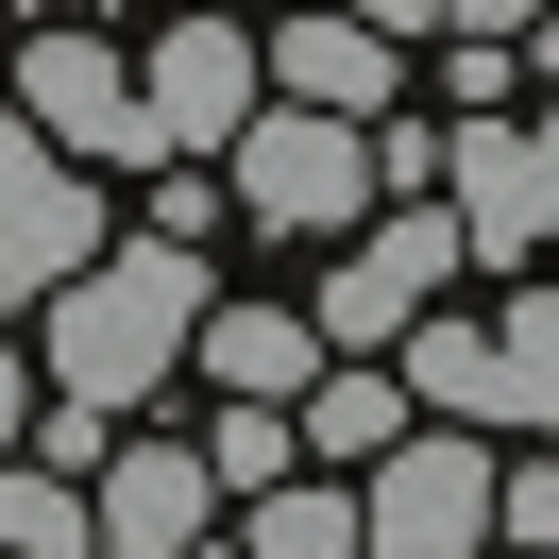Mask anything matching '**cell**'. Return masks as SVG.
Here are the masks:
<instances>
[{"label": "cell", "mask_w": 559, "mask_h": 559, "mask_svg": "<svg viewBox=\"0 0 559 559\" xmlns=\"http://www.w3.org/2000/svg\"><path fill=\"white\" fill-rule=\"evenodd\" d=\"M441 288H457V221H441V187H407V204H373L356 254L306 288V340H322V356H390L407 306H441Z\"/></svg>", "instance_id": "6"}, {"label": "cell", "mask_w": 559, "mask_h": 559, "mask_svg": "<svg viewBox=\"0 0 559 559\" xmlns=\"http://www.w3.org/2000/svg\"><path fill=\"white\" fill-rule=\"evenodd\" d=\"M407 407L475 424V441H543V407H559V306H543V272H509V306H407Z\"/></svg>", "instance_id": "2"}, {"label": "cell", "mask_w": 559, "mask_h": 559, "mask_svg": "<svg viewBox=\"0 0 559 559\" xmlns=\"http://www.w3.org/2000/svg\"><path fill=\"white\" fill-rule=\"evenodd\" d=\"M475 559H543V543H475Z\"/></svg>", "instance_id": "21"}, {"label": "cell", "mask_w": 559, "mask_h": 559, "mask_svg": "<svg viewBox=\"0 0 559 559\" xmlns=\"http://www.w3.org/2000/svg\"><path fill=\"white\" fill-rule=\"evenodd\" d=\"M35 17H69V0H35Z\"/></svg>", "instance_id": "22"}, {"label": "cell", "mask_w": 559, "mask_h": 559, "mask_svg": "<svg viewBox=\"0 0 559 559\" xmlns=\"http://www.w3.org/2000/svg\"><path fill=\"white\" fill-rule=\"evenodd\" d=\"M441 35H543V0H441Z\"/></svg>", "instance_id": "18"}, {"label": "cell", "mask_w": 559, "mask_h": 559, "mask_svg": "<svg viewBox=\"0 0 559 559\" xmlns=\"http://www.w3.org/2000/svg\"><path fill=\"white\" fill-rule=\"evenodd\" d=\"M390 69H407V35H373V17H272L254 35V85L322 119H390Z\"/></svg>", "instance_id": "11"}, {"label": "cell", "mask_w": 559, "mask_h": 559, "mask_svg": "<svg viewBox=\"0 0 559 559\" xmlns=\"http://www.w3.org/2000/svg\"><path fill=\"white\" fill-rule=\"evenodd\" d=\"M238 103H254V17H170V35L136 51L153 153H221V136H238Z\"/></svg>", "instance_id": "10"}, {"label": "cell", "mask_w": 559, "mask_h": 559, "mask_svg": "<svg viewBox=\"0 0 559 559\" xmlns=\"http://www.w3.org/2000/svg\"><path fill=\"white\" fill-rule=\"evenodd\" d=\"M17 424H35V356L0 340V457H17Z\"/></svg>", "instance_id": "19"}, {"label": "cell", "mask_w": 559, "mask_h": 559, "mask_svg": "<svg viewBox=\"0 0 559 559\" xmlns=\"http://www.w3.org/2000/svg\"><path fill=\"white\" fill-rule=\"evenodd\" d=\"M441 221H457V272H543V221H559L543 103H491V119L441 136Z\"/></svg>", "instance_id": "5"}, {"label": "cell", "mask_w": 559, "mask_h": 559, "mask_svg": "<svg viewBox=\"0 0 559 559\" xmlns=\"http://www.w3.org/2000/svg\"><path fill=\"white\" fill-rule=\"evenodd\" d=\"M187 457H204V491H272V475H306V441H288V407H254V390H221V424H204Z\"/></svg>", "instance_id": "15"}, {"label": "cell", "mask_w": 559, "mask_h": 559, "mask_svg": "<svg viewBox=\"0 0 559 559\" xmlns=\"http://www.w3.org/2000/svg\"><path fill=\"white\" fill-rule=\"evenodd\" d=\"M340 17H373V35H441V0H340Z\"/></svg>", "instance_id": "20"}, {"label": "cell", "mask_w": 559, "mask_h": 559, "mask_svg": "<svg viewBox=\"0 0 559 559\" xmlns=\"http://www.w3.org/2000/svg\"><path fill=\"white\" fill-rule=\"evenodd\" d=\"M356 136H373V204H407V187H441V136H424V119H356Z\"/></svg>", "instance_id": "17"}, {"label": "cell", "mask_w": 559, "mask_h": 559, "mask_svg": "<svg viewBox=\"0 0 559 559\" xmlns=\"http://www.w3.org/2000/svg\"><path fill=\"white\" fill-rule=\"evenodd\" d=\"M17 119H35L69 170H170L153 119H136V69H119L103 35H35V51H17Z\"/></svg>", "instance_id": "7"}, {"label": "cell", "mask_w": 559, "mask_h": 559, "mask_svg": "<svg viewBox=\"0 0 559 559\" xmlns=\"http://www.w3.org/2000/svg\"><path fill=\"white\" fill-rule=\"evenodd\" d=\"M525 85H543V35H441V103H457V119L525 103Z\"/></svg>", "instance_id": "16"}, {"label": "cell", "mask_w": 559, "mask_h": 559, "mask_svg": "<svg viewBox=\"0 0 559 559\" xmlns=\"http://www.w3.org/2000/svg\"><path fill=\"white\" fill-rule=\"evenodd\" d=\"M187 356H204L221 390H254V407H288V390L322 373V340H306V306H221V288H204V306H187Z\"/></svg>", "instance_id": "12"}, {"label": "cell", "mask_w": 559, "mask_h": 559, "mask_svg": "<svg viewBox=\"0 0 559 559\" xmlns=\"http://www.w3.org/2000/svg\"><path fill=\"white\" fill-rule=\"evenodd\" d=\"M0 559H85V475L0 457Z\"/></svg>", "instance_id": "14"}, {"label": "cell", "mask_w": 559, "mask_h": 559, "mask_svg": "<svg viewBox=\"0 0 559 559\" xmlns=\"http://www.w3.org/2000/svg\"><path fill=\"white\" fill-rule=\"evenodd\" d=\"M238 509H254L238 559H356V491L322 475V457H306V475H272V491H238Z\"/></svg>", "instance_id": "13"}, {"label": "cell", "mask_w": 559, "mask_h": 559, "mask_svg": "<svg viewBox=\"0 0 559 559\" xmlns=\"http://www.w3.org/2000/svg\"><path fill=\"white\" fill-rule=\"evenodd\" d=\"M204 288H221V272H204V238H153V221H136V238H103V254H69V272L35 288V306H51L35 373L69 390V407L136 424L153 390L187 373V306H204Z\"/></svg>", "instance_id": "1"}, {"label": "cell", "mask_w": 559, "mask_h": 559, "mask_svg": "<svg viewBox=\"0 0 559 559\" xmlns=\"http://www.w3.org/2000/svg\"><path fill=\"white\" fill-rule=\"evenodd\" d=\"M204 525H221V491H204L187 441H136V424H119V441L85 457V559H187Z\"/></svg>", "instance_id": "9"}, {"label": "cell", "mask_w": 559, "mask_h": 559, "mask_svg": "<svg viewBox=\"0 0 559 559\" xmlns=\"http://www.w3.org/2000/svg\"><path fill=\"white\" fill-rule=\"evenodd\" d=\"M119 221H103V187L69 170V153L35 136V119L0 103V306H35L51 272H69V254H103Z\"/></svg>", "instance_id": "8"}, {"label": "cell", "mask_w": 559, "mask_h": 559, "mask_svg": "<svg viewBox=\"0 0 559 559\" xmlns=\"http://www.w3.org/2000/svg\"><path fill=\"white\" fill-rule=\"evenodd\" d=\"M204 170H221V204H254V238H356L373 221V136L322 103H272V85L238 103V136Z\"/></svg>", "instance_id": "3"}, {"label": "cell", "mask_w": 559, "mask_h": 559, "mask_svg": "<svg viewBox=\"0 0 559 559\" xmlns=\"http://www.w3.org/2000/svg\"><path fill=\"white\" fill-rule=\"evenodd\" d=\"M475 543H491V441L407 407L356 457V559H475Z\"/></svg>", "instance_id": "4"}]
</instances>
